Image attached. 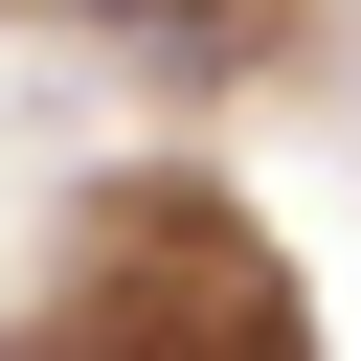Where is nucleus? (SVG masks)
<instances>
[]
</instances>
